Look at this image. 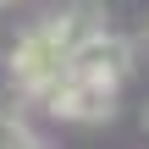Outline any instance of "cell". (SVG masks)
Here are the masks:
<instances>
[{"label": "cell", "mask_w": 149, "mask_h": 149, "mask_svg": "<svg viewBox=\"0 0 149 149\" xmlns=\"http://www.w3.org/2000/svg\"><path fill=\"white\" fill-rule=\"evenodd\" d=\"M77 39H83V28H77V17H72V11L44 17L39 28H28V33L11 44V61H6L11 88H17L22 100H39V94L66 72V61H72V44H77Z\"/></svg>", "instance_id": "6da1fadb"}, {"label": "cell", "mask_w": 149, "mask_h": 149, "mask_svg": "<svg viewBox=\"0 0 149 149\" xmlns=\"http://www.w3.org/2000/svg\"><path fill=\"white\" fill-rule=\"evenodd\" d=\"M39 105H44V111H55V116H66V122H88V127H100V122H111V116H116V83L61 72V77L39 94Z\"/></svg>", "instance_id": "7a4b0ae2"}, {"label": "cell", "mask_w": 149, "mask_h": 149, "mask_svg": "<svg viewBox=\"0 0 149 149\" xmlns=\"http://www.w3.org/2000/svg\"><path fill=\"white\" fill-rule=\"evenodd\" d=\"M66 72L100 77V83H116V88H122V83L133 77V44H127L122 33H111V28H94V33H83V39L72 44Z\"/></svg>", "instance_id": "3957f363"}, {"label": "cell", "mask_w": 149, "mask_h": 149, "mask_svg": "<svg viewBox=\"0 0 149 149\" xmlns=\"http://www.w3.org/2000/svg\"><path fill=\"white\" fill-rule=\"evenodd\" d=\"M39 144H44V133H39L22 111L0 105V149H39Z\"/></svg>", "instance_id": "277c9868"}, {"label": "cell", "mask_w": 149, "mask_h": 149, "mask_svg": "<svg viewBox=\"0 0 149 149\" xmlns=\"http://www.w3.org/2000/svg\"><path fill=\"white\" fill-rule=\"evenodd\" d=\"M144 127H149V105H144Z\"/></svg>", "instance_id": "5b68a950"}, {"label": "cell", "mask_w": 149, "mask_h": 149, "mask_svg": "<svg viewBox=\"0 0 149 149\" xmlns=\"http://www.w3.org/2000/svg\"><path fill=\"white\" fill-rule=\"evenodd\" d=\"M0 6H6V0H0Z\"/></svg>", "instance_id": "8992f818"}]
</instances>
